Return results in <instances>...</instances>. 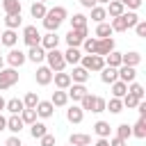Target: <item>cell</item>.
<instances>
[{"label":"cell","instance_id":"6da1fadb","mask_svg":"<svg viewBox=\"0 0 146 146\" xmlns=\"http://www.w3.org/2000/svg\"><path fill=\"white\" fill-rule=\"evenodd\" d=\"M41 21H43V27H46L48 32H57V27L66 21V9H64V7H52V9L46 11V16H43Z\"/></svg>","mask_w":146,"mask_h":146},{"label":"cell","instance_id":"7a4b0ae2","mask_svg":"<svg viewBox=\"0 0 146 146\" xmlns=\"http://www.w3.org/2000/svg\"><path fill=\"white\" fill-rule=\"evenodd\" d=\"M46 62H48V68H50L52 73H59V71H64V66H66V62H64V52H59L57 48L46 52Z\"/></svg>","mask_w":146,"mask_h":146},{"label":"cell","instance_id":"3957f363","mask_svg":"<svg viewBox=\"0 0 146 146\" xmlns=\"http://www.w3.org/2000/svg\"><path fill=\"white\" fill-rule=\"evenodd\" d=\"M82 68H87L89 73L91 71H103V66H105V59L100 57V55H82Z\"/></svg>","mask_w":146,"mask_h":146},{"label":"cell","instance_id":"277c9868","mask_svg":"<svg viewBox=\"0 0 146 146\" xmlns=\"http://www.w3.org/2000/svg\"><path fill=\"white\" fill-rule=\"evenodd\" d=\"M16 82H18V71L16 68H2L0 71V91L14 87Z\"/></svg>","mask_w":146,"mask_h":146},{"label":"cell","instance_id":"5b68a950","mask_svg":"<svg viewBox=\"0 0 146 146\" xmlns=\"http://www.w3.org/2000/svg\"><path fill=\"white\" fill-rule=\"evenodd\" d=\"M23 41L27 43V48L41 43V34H39L36 25H25V27H23Z\"/></svg>","mask_w":146,"mask_h":146},{"label":"cell","instance_id":"8992f818","mask_svg":"<svg viewBox=\"0 0 146 146\" xmlns=\"http://www.w3.org/2000/svg\"><path fill=\"white\" fill-rule=\"evenodd\" d=\"M84 39H87V27H82V30H68V34H66L68 48H80Z\"/></svg>","mask_w":146,"mask_h":146},{"label":"cell","instance_id":"52a82bcc","mask_svg":"<svg viewBox=\"0 0 146 146\" xmlns=\"http://www.w3.org/2000/svg\"><path fill=\"white\" fill-rule=\"evenodd\" d=\"M25 62H27V57H25L23 50L9 48V52H7V64H9V68H18V66H23Z\"/></svg>","mask_w":146,"mask_h":146},{"label":"cell","instance_id":"ba28073f","mask_svg":"<svg viewBox=\"0 0 146 146\" xmlns=\"http://www.w3.org/2000/svg\"><path fill=\"white\" fill-rule=\"evenodd\" d=\"M87 94H89V89H87L84 84H71V87H68V91H66V96H68L73 103H80Z\"/></svg>","mask_w":146,"mask_h":146},{"label":"cell","instance_id":"9c48e42d","mask_svg":"<svg viewBox=\"0 0 146 146\" xmlns=\"http://www.w3.org/2000/svg\"><path fill=\"white\" fill-rule=\"evenodd\" d=\"M39 46H41L46 52H48V50H55V48L59 46V36H57V32H48V34H43Z\"/></svg>","mask_w":146,"mask_h":146},{"label":"cell","instance_id":"30bf717a","mask_svg":"<svg viewBox=\"0 0 146 146\" xmlns=\"http://www.w3.org/2000/svg\"><path fill=\"white\" fill-rule=\"evenodd\" d=\"M34 80H36V84L46 87V84H50V82H52V71H50L48 66H39V68H36V73H34Z\"/></svg>","mask_w":146,"mask_h":146},{"label":"cell","instance_id":"8fae6325","mask_svg":"<svg viewBox=\"0 0 146 146\" xmlns=\"http://www.w3.org/2000/svg\"><path fill=\"white\" fill-rule=\"evenodd\" d=\"M116 73H119V80L125 82V84L135 82V78H137V71H135L132 66H125V64H121V66L116 68Z\"/></svg>","mask_w":146,"mask_h":146},{"label":"cell","instance_id":"7c38bea8","mask_svg":"<svg viewBox=\"0 0 146 146\" xmlns=\"http://www.w3.org/2000/svg\"><path fill=\"white\" fill-rule=\"evenodd\" d=\"M112 50H114V39H112V36H107V39H98V43H96V55L105 57V55H110Z\"/></svg>","mask_w":146,"mask_h":146},{"label":"cell","instance_id":"4fadbf2b","mask_svg":"<svg viewBox=\"0 0 146 146\" xmlns=\"http://www.w3.org/2000/svg\"><path fill=\"white\" fill-rule=\"evenodd\" d=\"M34 112H36V116H41V119H50L52 112H55V107H52L50 100H39L36 107H34Z\"/></svg>","mask_w":146,"mask_h":146},{"label":"cell","instance_id":"5bb4252c","mask_svg":"<svg viewBox=\"0 0 146 146\" xmlns=\"http://www.w3.org/2000/svg\"><path fill=\"white\" fill-rule=\"evenodd\" d=\"M68 75H71V82L73 84H84L89 80V71L82 68V66H73V73H68Z\"/></svg>","mask_w":146,"mask_h":146},{"label":"cell","instance_id":"9a60e30c","mask_svg":"<svg viewBox=\"0 0 146 146\" xmlns=\"http://www.w3.org/2000/svg\"><path fill=\"white\" fill-rule=\"evenodd\" d=\"M52 80H55V87L57 89H62V91H66L73 82H71V75L68 73H64V71H59V73H52Z\"/></svg>","mask_w":146,"mask_h":146},{"label":"cell","instance_id":"2e32d148","mask_svg":"<svg viewBox=\"0 0 146 146\" xmlns=\"http://www.w3.org/2000/svg\"><path fill=\"white\" fill-rule=\"evenodd\" d=\"M16 41H18V32H16V30H5V32L0 34V43L7 46V48H14Z\"/></svg>","mask_w":146,"mask_h":146},{"label":"cell","instance_id":"e0dca14e","mask_svg":"<svg viewBox=\"0 0 146 146\" xmlns=\"http://www.w3.org/2000/svg\"><path fill=\"white\" fill-rule=\"evenodd\" d=\"M30 62H34V64H41L43 59H46V50L41 48V46H32L30 50H27V55H25Z\"/></svg>","mask_w":146,"mask_h":146},{"label":"cell","instance_id":"ac0fdd59","mask_svg":"<svg viewBox=\"0 0 146 146\" xmlns=\"http://www.w3.org/2000/svg\"><path fill=\"white\" fill-rule=\"evenodd\" d=\"M68 144L71 146H91V137L84 135V132H73L68 137Z\"/></svg>","mask_w":146,"mask_h":146},{"label":"cell","instance_id":"d6986e66","mask_svg":"<svg viewBox=\"0 0 146 146\" xmlns=\"http://www.w3.org/2000/svg\"><path fill=\"white\" fill-rule=\"evenodd\" d=\"M2 9L5 16H16L21 14V0H2Z\"/></svg>","mask_w":146,"mask_h":146},{"label":"cell","instance_id":"ffe728a7","mask_svg":"<svg viewBox=\"0 0 146 146\" xmlns=\"http://www.w3.org/2000/svg\"><path fill=\"white\" fill-rule=\"evenodd\" d=\"M141 62V55L137 52V50H130V52H125V55H121V64H125V66H137Z\"/></svg>","mask_w":146,"mask_h":146},{"label":"cell","instance_id":"44dd1931","mask_svg":"<svg viewBox=\"0 0 146 146\" xmlns=\"http://www.w3.org/2000/svg\"><path fill=\"white\" fill-rule=\"evenodd\" d=\"M100 80H103L105 84H112V82H116V80H119V73H116V68H112V66H103V71H100Z\"/></svg>","mask_w":146,"mask_h":146},{"label":"cell","instance_id":"7402d4cb","mask_svg":"<svg viewBox=\"0 0 146 146\" xmlns=\"http://www.w3.org/2000/svg\"><path fill=\"white\" fill-rule=\"evenodd\" d=\"M66 119H68V123H82L84 112H82L78 105H73V107H68V110H66Z\"/></svg>","mask_w":146,"mask_h":146},{"label":"cell","instance_id":"603a6c76","mask_svg":"<svg viewBox=\"0 0 146 146\" xmlns=\"http://www.w3.org/2000/svg\"><path fill=\"white\" fill-rule=\"evenodd\" d=\"M82 59V52H80V48H68L66 52H64V62L66 64H73V66H78V62Z\"/></svg>","mask_w":146,"mask_h":146},{"label":"cell","instance_id":"cb8c5ba5","mask_svg":"<svg viewBox=\"0 0 146 146\" xmlns=\"http://www.w3.org/2000/svg\"><path fill=\"white\" fill-rule=\"evenodd\" d=\"M50 103H52V107H64V105L68 103V96H66V91H62V89L52 91V96H50Z\"/></svg>","mask_w":146,"mask_h":146},{"label":"cell","instance_id":"d4e9b609","mask_svg":"<svg viewBox=\"0 0 146 146\" xmlns=\"http://www.w3.org/2000/svg\"><path fill=\"white\" fill-rule=\"evenodd\" d=\"M5 110H7L9 114H21L25 107H23V100H21V98H9V100L5 103Z\"/></svg>","mask_w":146,"mask_h":146},{"label":"cell","instance_id":"484cf974","mask_svg":"<svg viewBox=\"0 0 146 146\" xmlns=\"http://www.w3.org/2000/svg\"><path fill=\"white\" fill-rule=\"evenodd\" d=\"M23 125H25V123L21 121V116H18V114H11V116L7 119V130H11L14 135H18V132L23 130Z\"/></svg>","mask_w":146,"mask_h":146},{"label":"cell","instance_id":"4316f807","mask_svg":"<svg viewBox=\"0 0 146 146\" xmlns=\"http://www.w3.org/2000/svg\"><path fill=\"white\" fill-rule=\"evenodd\" d=\"M107 16H112V18H116V16H121L123 11H125V7L119 2V0H112V2H107Z\"/></svg>","mask_w":146,"mask_h":146},{"label":"cell","instance_id":"83f0119b","mask_svg":"<svg viewBox=\"0 0 146 146\" xmlns=\"http://www.w3.org/2000/svg\"><path fill=\"white\" fill-rule=\"evenodd\" d=\"M110 130H112V128H110L107 121H96V123H94V132H96L100 139H107V137H110Z\"/></svg>","mask_w":146,"mask_h":146},{"label":"cell","instance_id":"f1b7e54d","mask_svg":"<svg viewBox=\"0 0 146 146\" xmlns=\"http://www.w3.org/2000/svg\"><path fill=\"white\" fill-rule=\"evenodd\" d=\"M112 32H125L128 30V23H125V11L121 14V16H116V18H112Z\"/></svg>","mask_w":146,"mask_h":146},{"label":"cell","instance_id":"f546056e","mask_svg":"<svg viewBox=\"0 0 146 146\" xmlns=\"http://www.w3.org/2000/svg\"><path fill=\"white\" fill-rule=\"evenodd\" d=\"M125 94H128V84L125 82H121V80L112 82V98H123Z\"/></svg>","mask_w":146,"mask_h":146},{"label":"cell","instance_id":"4dcf8cb0","mask_svg":"<svg viewBox=\"0 0 146 146\" xmlns=\"http://www.w3.org/2000/svg\"><path fill=\"white\" fill-rule=\"evenodd\" d=\"M46 132H48V128H46V123H41V121H34V123L30 125V135H32L34 139H41Z\"/></svg>","mask_w":146,"mask_h":146},{"label":"cell","instance_id":"1f68e13d","mask_svg":"<svg viewBox=\"0 0 146 146\" xmlns=\"http://www.w3.org/2000/svg\"><path fill=\"white\" fill-rule=\"evenodd\" d=\"M103 59H105V66H112V68H119V66H121V52H116V50H112V52L105 55Z\"/></svg>","mask_w":146,"mask_h":146},{"label":"cell","instance_id":"d6a6232c","mask_svg":"<svg viewBox=\"0 0 146 146\" xmlns=\"http://www.w3.org/2000/svg\"><path fill=\"white\" fill-rule=\"evenodd\" d=\"M130 130H132V135L137 139H144L146 137V119H139L135 125H130Z\"/></svg>","mask_w":146,"mask_h":146},{"label":"cell","instance_id":"836d02e7","mask_svg":"<svg viewBox=\"0 0 146 146\" xmlns=\"http://www.w3.org/2000/svg\"><path fill=\"white\" fill-rule=\"evenodd\" d=\"M128 94H132L137 100H144V96H146V91H144V87L139 82H130L128 84Z\"/></svg>","mask_w":146,"mask_h":146},{"label":"cell","instance_id":"e575fe53","mask_svg":"<svg viewBox=\"0 0 146 146\" xmlns=\"http://www.w3.org/2000/svg\"><path fill=\"white\" fill-rule=\"evenodd\" d=\"M94 105H96V96H94V94H87V96L80 100V110H82V112H94Z\"/></svg>","mask_w":146,"mask_h":146},{"label":"cell","instance_id":"d590c367","mask_svg":"<svg viewBox=\"0 0 146 146\" xmlns=\"http://www.w3.org/2000/svg\"><path fill=\"white\" fill-rule=\"evenodd\" d=\"M82 27H87V16H84V14H73V18H71V30H82Z\"/></svg>","mask_w":146,"mask_h":146},{"label":"cell","instance_id":"8d00e7d4","mask_svg":"<svg viewBox=\"0 0 146 146\" xmlns=\"http://www.w3.org/2000/svg\"><path fill=\"white\" fill-rule=\"evenodd\" d=\"M36 103H39V96H36L34 91H27L25 98H23V107H25V110H34Z\"/></svg>","mask_w":146,"mask_h":146},{"label":"cell","instance_id":"74e56055","mask_svg":"<svg viewBox=\"0 0 146 146\" xmlns=\"http://www.w3.org/2000/svg\"><path fill=\"white\" fill-rule=\"evenodd\" d=\"M46 11H48V9H46V5H43V2H34V5L30 7L32 18H43V16H46Z\"/></svg>","mask_w":146,"mask_h":146},{"label":"cell","instance_id":"f35d334b","mask_svg":"<svg viewBox=\"0 0 146 146\" xmlns=\"http://www.w3.org/2000/svg\"><path fill=\"white\" fill-rule=\"evenodd\" d=\"M105 110H110L112 114L123 112V103H121V98H110V103H105Z\"/></svg>","mask_w":146,"mask_h":146},{"label":"cell","instance_id":"ab89813d","mask_svg":"<svg viewBox=\"0 0 146 146\" xmlns=\"http://www.w3.org/2000/svg\"><path fill=\"white\" fill-rule=\"evenodd\" d=\"M105 18H107V11H105V7H98V5H96V7L91 9V21H96V23H103Z\"/></svg>","mask_w":146,"mask_h":146},{"label":"cell","instance_id":"60d3db41","mask_svg":"<svg viewBox=\"0 0 146 146\" xmlns=\"http://www.w3.org/2000/svg\"><path fill=\"white\" fill-rule=\"evenodd\" d=\"M21 23H23L21 14H16V16H5V25H7V30H16V27H21Z\"/></svg>","mask_w":146,"mask_h":146},{"label":"cell","instance_id":"b9f144b4","mask_svg":"<svg viewBox=\"0 0 146 146\" xmlns=\"http://www.w3.org/2000/svg\"><path fill=\"white\" fill-rule=\"evenodd\" d=\"M96 43H98V39H94V36H87V39L82 41V48H84V52H87V55H96Z\"/></svg>","mask_w":146,"mask_h":146},{"label":"cell","instance_id":"7bdbcfd3","mask_svg":"<svg viewBox=\"0 0 146 146\" xmlns=\"http://www.w3.org/2000/svg\"><path fill=\"white\" fill-rule=\"evenodd\" d=\"M96 36H98V39H107V36H112V27H110L107 23H98V27H96Z\"/></svg>","mask_w":146,"mask_h":146},{"label":"cell","instance_id":"ee69618b","mask_svg":"<svg viewBox=\"0 0 146 146\" xmlns=\"http://www.w3.org/2000/svg\"><path fill=\"white\" fill-rule=\"evenodd\" d=\"M18 116H21V121H23V123H27V125H32V123L36 121V112H34V110H23Z\"/></svg>","mask_w":146,"mask_h":146},{"label":"cell","instance_id":"f6af8a7d","mask_svg":"<svg viewBox=\"0 0 146 146\" xmlns=\"http://www.w3.org/2000/svg\"><path fill=\"white\" fill-rule=\"evenodd\" d=\"M116 137H119V139H128V137H132V130H130V125H128V123H121V125H116Z\"/></svg>","mask_w":146,"mask_h":146},{"label":"cell","instance_id":"bcb514c9","mask_svg":"<svg viewBox=\"0 0 146 146\" xmlns=\"http://www.w3.org/2000/svg\"><path fill=\"white\" fill-rule=\"evenodd\" d=\"M121 103H123V107H128V110H135V107H137V103H139V100H137V98H135V96H132V94H125V96H123V98H121Z\"/></svg>","mask_w":146,"mask_h":146},{"label":"cell","instance_id":"7dc6e473","mask_svg":"<svg viewBox=\"0 0 146 146\" xmlns=\"http://www.w3.org/2000/svg\"><path fill=\"white\" fill-rule=\"evenodd\" d=\"M125 23H128V30H130V27H135L139 23V16L135 11H125Z\"/></svg>","mask_w":146,"mask_h":146},{"label":"cell","instance_id":"c3c4849f","mask_svg":"<svg viewBox=\"0 0 146 146\" xmlns=\"http://www.w3.org/2000/svg\"><path fill=\"white\" fill-rule=\"evenodd\" d=\"M105 98H100V96H96V105H94V112L96 114H100V112H105Z\"/></svg>","mask_w":146,"mask_h":146},{"label":"cell","instance_id":"681fc988","mask_svg":"<svg viewBox=\"0 0 146 146\" xmlns=\"http://www.w3.org/2000/svg\"><path fill=\"white\" fill-rule=\"evenodd\" d=\"M39 141H41V146H55V135L46 132V135H43V137H41Z\"/></svg>","mask_w":146,"mask_h":146},{"label":"cell","instance_id":"f907efd6","mask_svg":"<svg viewBox=\"0 0 146 146\" xmlns=\"http://www.w3.org/2000/svg\"><path fill=\"white\" fill-rule=\"evenodd\" d=\"M5 146H23V141H21V137H18V135H11V137L5 141Z\"/></svg>","mask_w":146,"mask_h":146},{"label":"cell","instance_id":"816d5d0a","mask_svg":"<svg viewBox=\"0 0 146 146\" xmlns=\"http://www.w3.org/2000/svg\"><path fill=\"white\" fill-rule=\"evenodd\" d=\"M135 32H137V36H146V23L139 21V23L135 25Z\"/></svg>","mask_w":146,"mask_h":146},{"label":"cell","instance_id":"f5cc1de1","mask_svg":"<svg viewBox=\"0 0 146 146\" xmlns=\"http://www.w3.org/2000/svg\"><path fill=\"white\" fill-rule=\"evenodd\" d=\"M137 112H139V119H146V100H139L137 103V107H135Z\"/></svg>","mask_w":146,"mask_h":146},{"label":"cell","instance_id":"db71d44e","mask_svg":"<svg viewBox=\"0 0 146 146\" xmlns=\"http://www.w3.org/2000/svg\"><path fill=\"white\" fill-rule=\"evenodd\" d=\"M123 7H130V9L135 11V9L141 7V0H123Z\"/></svg>","mask_w":146,"mask_h":146},{"label":"cell","instance_id":"11a10c76","mask_svg":"<svg viewBox=\"0 0 146 146\" xmlns=\"http://www.w3.org/2000/svg\"><path fill=\"white\" fill-rule=\"evenodd\" d=\"M107 141H110V146H128L125 139H119V137H112V139H107Z\"/></svg>","mask_w":146,"mask_h":146},{"label":"cell","instance_id":"9f6ffc18","mask_svg":"<svg viewBox=\"0 0 146 146\" xmlns=\"http://www.w3.org/2000/svg\"><path fill=\"white\" fill-rule=\"evenodd\" d=\"M80 5H82V7H87V9H94L98 2H96V0H80Z\"/></svg>","mask_w":146,"mask_h":146},{"label":"cell","instance_id":"6f0895ef","mask_svg":"<svg viewBox=\"0 0 146 146\" xmlns=\"http://www.w3.org/2000/svg\"><path fill=\"white\" fill-rule=\"evenodd\" d=\"M2 130H7V116L0 114V132H2Z\"/></svg>","mask_w":146,"mask_h":146},{"label":"cell","instance_id":"680465c9","mask_svg":"<svg viewBox=\"0 0 146 146\" xmlns=\"http://www.w3.org/2000/svg\"><path fill=\"white\" fill-rule=\"evenodd\" d=\"M94 146H110V141H107V139H98Z\"/></svg>","mask_w":146,"mask_h":146},{"label":"cell","instance_id":"91938a15","mask_svg":"<svg viewBox=\"0 0 146 146\" xmlns=\"http://www.w3.org/2000/svg\"><path fill=\"white\" fill-rule=\"evenodd\" d=\"M5 103H7V100H5V98H2V96H0V112H2V110H5Z\"/></svg>","mask_w":146,"mask_h":146},{"label":"cell","instance_id":"94428289","mask_svg":"<svg viewBox=\"0 0 146 146\" xmlns=\"http://www.w3.org/2000/svg\"><path fill=\"white\" fill-rule=\"evenodd\" d=\"M96 2H100V5H107V2H112V0H96Z\"/></svg>","mask_w":146,"mask_h":146},{"label":"cell","instance_id":"6125c7cd","mask_svg":"<svg viewBox=\"0 0 146 146\" xmlns=\"http://www.w3.org/2000/svg\"><path fill=\"white\" fill-rule=\"evenodd\" d=\"M2 66H5V59H2V57H0V71H2Z\"/></svg>","mask_w":146,"mask_h":146},{"label":"cell","instance_id":"be15d7a7","mask_svg":"<svg viewBox=\"0 0 146 146\" xmlns=\"http://www.w3.org/2000/svg\"><path fill=\"white\" fill-rule=\"evenodd\" d=\"M36 2H43V5H46V2H48V0H36Z\"/></svg>","mask_w":146,"mask_h":146},{"label":"cell","instance_id":"e7e4bbea","mask_svg":"<svg viewBox=\"0 0 146 146\" xmlns=\"http://www.w3.org/2000/svg\"><path fill=\"white\" fill-rule=\"evenodd\" d=\"M68 146H71V144H68Z\"/></svg>","mask_w":146,"mask_h":146}]
</instances>
